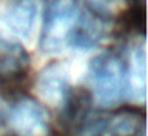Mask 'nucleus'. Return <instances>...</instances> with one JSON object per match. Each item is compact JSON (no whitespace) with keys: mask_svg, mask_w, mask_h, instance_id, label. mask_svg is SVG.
<instances>
[{"mask_svg":"<svg viewBox=\"0 0 148 136\" xmlns=\"http://www.w3.org/2000/svg\"><path fill=\"white\" fill-rule=\"evenodd\" d=\"M102 38L97 21L83 14L75 0H53L49 5L42 49L46 54H61L65 49H89Z\"/></svg>","mask_w":148,"mask_h":136,"instance_id":"f257e3e1","label":"nucleus"},{"mask_svg":"<svg viewBox=\"0 0 148 136\" xmlns=\"http://www.w3.org/2000/svg\"><path fill=\"white\" fill-rule=\"evenodd\" d=\"M84 2L102 14H115L124 5V0H84Z\"/></svg>","mask_w":148,"mask_h":136,"instance_id":"6e6552de","label":"nucleus"},{"mask_svg":"<svg viewBox=\"0 0 148 136\" xmlns=\"http://www.w3.org/2000/svg\"><path fill=\"white\" fill-rule=\"evenodd\" d=\"M70 70L64 63H53L38 74L35 92L49 106H61L67 97Z\"/></svg>","mask_w":148,"mask_h":136,"instance_id":"39448f33","label":"nucleus"},{"mask_svg":"<svg viewBox=\"0 0 148 136\" xmlns=\"http://www.w3.org/2000/svg\"><path fill=\"white\" fill-rule=\"evenodd\" d=\"M42 18L40 0H2L0 3V25L14 38L32 46L38 35Z\"/></svg>","mask_w":148,"mask_h":136,"instance_id":"f03ea898","label":"nucleus"},{"mask_svg":"<svg viewBox=\"0 0 148 136\" xmlns=\"http://www.w3.org/2000/svg\"><path fill=\"white\" fill-rule=\"evenodd\" d=\"M89 82L94 100L102 108H112L121 100L123 70L113 55H99L89 65Z\"/></svg>","mask_w":148,"mask_h":136,"instance_id":"7ed1b4c3","label":"nucleus"},{"mask_svg":"<svg viewBox=\"0 0 148 136\" xmlns=\"http://www.w3.org/2000/svg\"><path fill=\"white\" fill-rule=\"evenodd\" d=\"M21 62V51L7 38L0 37V70L11 71L16 70Z\"/></svg>","mask_w":148,"mask_h":136,"instance_id":"0eeeda50","label":"nucleus"},{"mask_svg":"<svg viewBox=\"0 0 148 136\" xmlns=\"http://www.w3.org/2000/svg\"><path fill=\"white\" fill-rule=\"evenodd\" d=\"M127 84L132 100L143 103L147 98V47L143 41L134 44L129 54Z\"/></svg>","mask_w":148,"mask_h":136,"instance_id":"423d86ee","label":"nucleus"},{"mask_svg":"<svg viewBox=\"0 0 148 136\" xmlns=\"http://www.w3.org/2000/svg\"><path fill=\"white\" fill-rule=\"evenodd\" d=\"M8 125L19 136H46L48 114L34 100H21L10 109Z\"/></svg>","mask_w":148,"mask_h":136,"instance_id":"20e7f679","label":"nucleus"},{"mask_svg":"<svg viewBox=\"0 0 148 136\" xmlns=\"http://www.w3.org/2000/svg\"><path fill=\"white\" fill-rule=\"evenodd\" d=\"M112 130H113V133H116L119 136L131 135L135 130V122L131 116H118L112 122Z\"/></svg>","mask_w":148,"mask_h":136,"instance_id":"1a4fd4ad","label":"nucleus"}]
</instances>
